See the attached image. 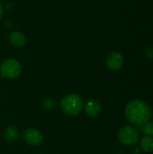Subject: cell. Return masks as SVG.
<instances>
[{
  "instance_id": "obj_13",
  "label": "cell",
  "mask_w": 153,
  "mask_h": 154,
  "mask_svg": "<svg viewBox=\"0 0 153 154\" xmlns=\"http://www.w3.org/2000/svg\"><path fill=\"white\" fill-rule=\"evenodd\" d=\"M145 54L149 59H153V46H150L146 49Z\"/></svg>"
},
{
  "instance_id": "obj_2",
  "label": "cell",
  "mask_w": 153,
  "mask_h": 154,
  "mask_svg": "<svg viewBox=\"0 0 153 154\" xmlns=\"http://www.w3.org/2000/svg\"><path fill=\"white\" fill-rule=\"evenodd\" d=\"M84 101L82 97L75 93L64 96L60 100V108L64 114L69 116H78L83 109Z\"/></svg>"
},
{
  "instance_id": "obj_15",
  "label": "cell",
  "mask_w": 153,
  "mask_h": 154,
  "mask_svg": "<svg viewBox=\"0 0 153 154\" xmlns=\"http://www.w3.org/2000/svg\"><path fill=\"white\" fill-rule=\"evenodd\" d=\"M139 152H140V151H139V149H138V148H136V147H134V148L133 149V152L134 154H139Z\"/></svg>"
},
{
  "instance_id": "obj_8",
  "label": "cell",
  "mask_w": 153,
  "mask_h": 154,
  "mask_svg": "<svg viewBox=\"0 0 153 154\" xmlns=\"http://www.w3.org/2000/svg\"><path fill=\"white\" fill-rule=\"evenodd\" d=\"M8 40H9V42L13 46L17 47V48H23L27 44L26 36L19 31H13L9 34Z\"/></svg>"
},
{
  "instance_id": "obj_12",
  "label": "cell",
  "mask_w": 153,
  "mask_h": 154,
  "mask_svg": "<svg viewBox=\"0 0 153 154\" xmlns=\"http://www.w3.org/2000/svg\"><path fill=\"white\" fill-rule=\"evenodd\" d=\"M141 131L145 136L153 137V122H148L146 125L142 126Z\"/></svg>"
},
{
  "instance_id": "obj_6",
  "label": "cell",
  "mask_w": 153,
  "mask_h": 154,
  "mask_svg": "<svg viewBox=\"0 0 153 154\" xmlns=\"http://www.w3.org/2000/svg\"><path fill=\"white\" fill-rule=\"evenodd\" d=\"M124 59L121 52L119 51H111L107 54L106 58V65L108 68V69L112 71H117L121 69L124 66Z\"/></svg>"
},
{
  "instance_id": "obj_11",
  "label": "cell",
  "mask_w": 153,
  "mask_h": 154,
  "mask_svg": "<svg viewBox=\"0 0 153 154\" xmlns=\"http://www.w3.org/2000/svg\"><path fill=\"white\" fill-rule=\"evenodd\" d=\"M41 106L44 110L50 112V111H52V110H54L56 108L57 101L53 97H45V98L42 99Z\"/></svg>"
},
{
  "instance_id": "obj_3",
  "label": "cell",
  "mask_w": 153,
  "mask_h": 154,
  "mask_svg": "<svg viewBox=\"0 0 153 154\" xmlns=\"http://www.w3.org/2000/svg\"><path fill=\"white\" fill-rule=\"evenodd\" d=\"M22 65L21 63L13 58L5 59L0 64V75L2 78L8 79H14L21 76Z\"/></svg>"
},
{
  "instance_id": "obj_14",
  "label": "cell",
  "mask_w": 153,
  "mask_h": 154,
  "mask_svg": "<svg viewBox=\"0 0 153 154\" xmlns=\"http://www.w3.org/2000/svg\"><path fill=\"white\" fill-rule=\"evenodd\" d=\"M4 14H5V8H4L3 4L0 2V21L3 19V17H4Z\"/></svg>"
},
{
  "instance_id": "obj_7",
  "label": "cell",
  "mask_w": 153,
  "mask_h": 154,
  "mask_svg": "<svg viewBox=\"0 0 153 154\" xmlns=\"http://www.w3.org/2000/svg\"><path fill=\"white\" fill-rule=\"evenodd\" d=\"M83 109L85 114L90 118H96L99 116L102 110L100 102L96 98H90L84 103Z\"/></svg>"
},
{
  "instance_id": "obj_10",
  "label": "cell",
  "mask_w": 153,
  "mask_h": 154,
  "mask_svg": "<svg viewBox=\"0 0 153 154\" xmlns=\"http://www.w3.org/2000/svg\"><path fill=\"white\" fill-rule=\"evenodd\" d=\"M140 148L145 152H153V137L144 136L140 140Z\"/></svg>"
},
{
  "instance_id": "obj_16",
  "label": "cell",
  "mask_w": 153,
  "mask_h": 154,
  "mask_svg": "<svg viewBox=\"0 0 153 154\" xmlns=\"http://www.w3.org/2000/svg\"><path fill=\"white\" fill-rule=\"evenodd\" d=\"M118 154H124V153H118Z\"/></svg>"
},
{
  "instance_id": "obj_1",
  "label": "cell",
  "mask_w": 153,
  "mask_h": 154,
  "mask_svg": "<svg viewBox=\"0 0 153 154\" xmlns=\"http://www.w3.org/2000/svg\"><path fill=\"white\" fill-rule=\"evenodd\" d=\"M124 115L130 124L137 127H142L150 122L152 116V111L144 101L133 99L125 106Z\"/></svg>"
},
{
  "instance_id": "obj_9",
  "label": "cell",
  "mask_w": 153,
  "mask_h": 154,
  "mask_svg": "<svg viewBox=\"0 0 153 154\" xmlns=\"http://www.w3.org/2000/svg\"><path fill=\"white\" fill-rule=\"evenodd\" d=\"M20 136V131L15 125H10L4 132V138L6 143H15Z\"/></svg>"
},
{
  "instance_id": "obj_5",
  "label": "cell",
  "mask_w": 153,
  "mask_h": 154,
  "mask_svg": "<svg viewBox=\"0 0 153 154\" xmlns=\"http://www.w3.org/2000/svg\"><path fill=\"white\" fill-rule=\"evenodd\" d=\"M22 139L26 144L32 146V147L40 146L43 143V140H44L43 134H41V132L32 127L26 128L23 132Z\"/></svg>"
},
{
  "instance_id": "obj_4",
  "label": "cell",
  "mask_w": 153,
  "mask_h": 154,
  "mask_svg": "<svg viewBox=\"0 0 153 154\" xmlns=\"http://www.w3.org/2000/svg\"><path fill=\"white\" fill-rule=\"evenodd\" d=\"M118 141L125 146H133L140 140L139 131L133 125H124L117 133Z\"/></svg>"
}]
</instances>
